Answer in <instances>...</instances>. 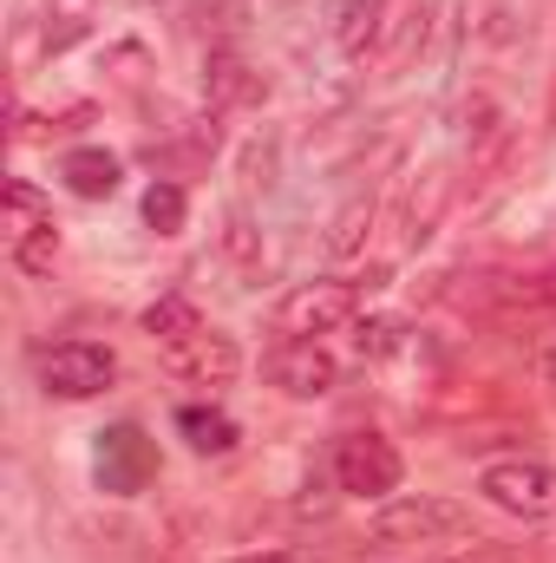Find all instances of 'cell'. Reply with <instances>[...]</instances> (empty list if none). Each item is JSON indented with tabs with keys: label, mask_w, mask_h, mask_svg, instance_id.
Listing matches in <instances>:
<instances>
[{
	"label": "cell",
	"mask_w": 556,
	"mask_h": 563,
	"mask_svg": "<svg viewBox=\"0 0 556 563\" xmlns=\"http://www.w3.org/2000/svg\"><path fill=\"white\" fill-rule=\"evenodd\" d=\"M138 328L151 334V341H164V347H170V341H190V334L203 328V314H197V301H190V295H157V301L138 314Z\"/></svg>",
	"instance_id": "obj_16"
},
{
	"label": "cell",
	"mask_w": 556,
	"mask_h": 563,
	"mask_svg": "<svg viewBox=\"0 0 556 563\" xmlns=\"http://www.w3.org/2000/svg\"><path fill=\"white\" fill-rule=\"evenodd\" d=\"M269 92V79L236 53V46H216L210 59H203V99L210 106H256Z\"/></svg>",
	"instance_id": "obj_10"
},
{
	"label": "cell",
	"mask_w": 556,
	"mask_h": 563,
	"mask_svg": "<svg viewBox=\"0 0 556 563\" xmlns=\"http://www.w3.org/2000/svg\"><path fill=\"white\" fill-rule=\"evenodd\" d=\"M367 230H374V197H354L341 217H334V230H327V256H360L367 250Z\"/></svg>",
	"instance_id": "obj_18"
},
{
	"label": "cell",
	"mask_w": 556,
	"mask_h": 563,
	"mask_svg": "<svg viewBox=\"0 0 556 563\" xmlns=\"http://www.w3.org/2000/svg\"><path fill=\"white\" fill-rule=\"evenodd\" d=\"M119 380V361H112V347H99V341H53L46 354H40V387L53 394V400H92V394H105Z\"/></svg>",
	"instance_id": "obj_4"
},
{
	"label": "cell",
	"mask_w": 556,
	"mask_h": 563,
	"mask_svg": "<svg viewBox=\"0 0 556 563\" xmlns=\"http://www.w3.org/2000/svg\"><path fill=\"white\" fill-rule=\"evenodd\" d=\"M177 432H184V445H190V452H203V459L236 452V420H230V413H216V407H177Z\"/></svg>",
	"instance_id": "obj_14"
},
{
	"label": "cell",
	"mask_w": 556,
	"mask_h": 563,
	"mask_svg": "<svg viewBox=\"0 0 556 563\" xmlns=\"http://www.w3.org/2000/svg\"><path fill=\"white\" fill-rule=\"evenodd\" d=\"M164 367H170L177 380H190V387H230V380L243 374V347H236V334H223V328H197L190 341H170V347H164Z\"/></svg>",
	"instance_id": "obj_6"
},
{
	"label": "cell",
	"mask_w": 556,
	"mask_h": 563,
	"mask_svg": "<svg viewBox=\"0 0 556 563\" xmlns=\"http://www.w3.org/2000/svg\"><path fill=\"white\" fill-rule=\"evenodd\" d=\"M0 210H7V217H0V230H7V250H13V243H26V236H40V230L53 223V203H46V197H40L26 177H13V184H7V203H0Z\"/></svg>",
	"instance_id": "obj_15"
},
{
	"label": "cell",
	"mask_w": 556,
	"mask_h": 563,
	"mask_svg": "<svg viewBox=\"0 0 556 563\" xmlns=\"http://www.w3.org/2000/svg\"><path fill=\"white\" fill-rule=\"evenodd\" d=\"M445 197H452V177H445V170H425V177H419V190L407 197V217H400V230H407V243H413V250L432 236V223H438Z\"/></svg>",
	"instance_id": "obj_17"
},
{
	"label": "cell",
	"mask_w": 556,
	"mask_h": 563,
	"mask_svg": "<svg viewBox=\"0 0 556 563\" xmlns=\"http://www.w3.org/2000/svg\"><path fill=\"white\" fill-rule=\"evenodd\" d=\"M425 33H432V7H425V0H413V7L387 26V40H380V53H374V59H380L387 73H407L419 53H425Z\"/></svg>",
	"instance_id": "obj_12"
},
{
	"label": "cell",
	"mask_w": 556,
	"mask_h": 563,
	"mask_svg": "<svg viewBox=\"0 0 556 563\" xmlns=\"http://www.w3.org/2000/svg\"><path fill=\"white\" fill-rule=\"evenodd\" d=\"M465 525H471V511L452 498H432V492H400L374 511L380 544H438V538H458Z\"/></svg>",
	"instance_id": "obj_3"
},
{
	"label": "cell",
	"mask_w": 556,
	"mask_h": 563,
	"mask_svg": "<svg viewBox=\"0 0 556 563\" xmlns=\"http://www.w3.org/2000/svg\"><path fill=\"white\" fill-rule=\"evenodd\" d=\"M105 445H99V478L112 485V492H138L144 478H151V445H144L138 426H112V432H99Z\"/></svg>",
	"instance_id": "obj_11"
},
{
	"label": "cell",
	"mask_w": 556,
	"mask_h": 563,
	"mask_svg": "<svg viewBox=\"0 0 556 563\" xmlns=\"http://www.w3.org/2000/svg\"><path fill=\"white\" fill-rule=\"evenodd\" d=\"M537 380H544V394L556 400V328L537 341Z\"/></svg>",
	"instance_id": "obj_23"
},
{
	"label": "cell",
	"mask_w": 556,
	"mask_h": 563,
	"mask_svg": "<svg viewBox=\"0 0 556 563\" xmlns=\"http://www.w3.org/2000/svg\"><path fill=\"white\" fill-rule=\"evenodd\" d=\"M478 492L511 511V518H556V472L537 459H504V465H485Z\"/></svg>",
	"instance_id": "obj_5"
},
{
	"label": "cell",
	"mask_w": 556,
	"mask_h": 563,
	"mask_svg": "<svg viewBox=\"0 0 556 563\" xmlns=\"http://www.w3.org/2000/svg\"><path fill=\"white\" fill-rule=\"evenodd\" d=\"M360 314V282L321 276V282H294L276 301V334L281 341H321L334 328H347Z\"/></svg>",
	"instance_id": "obj_1"
},
{
	"label": "cell",
	"mask_w": 556,
	"mask_h": 563,
	"mask_svg": "<svg viewBox=\"0 0 556 563\" xmlns=\"http://www.w3.org/2000/svg\"><path fill=\"white\" fill-rule=\"evenodd\" d=\"M7 256H13V269H20V276H46V269H53V256H59V223H46L40 236L13 243Z\"/></svg>",
	"instance_id": "obj_20"
},
{
	"label": "cell",
	"mask_w": 556,
	"mask_h": 563,
	"mask_svg": "<svg viewBox=\"0 0 556 563\" xmlns=\"http://www.w3.org/2000/svg\"><path fill=\"white\" fill-rule=\"evenodd\" d=\"M452 563H518V551L511 544H471V551H458Z\"/></svg>",
	"instance_id": "obj_24"
},
{
	"label": "cell",
	"mask_w": 556,
	"mask_h": 563,
	"mask_svg": "<svg viewBox=\"0 0 556 563\" xmlns=\"http://www.w3.org/2000/svg\"><path fill=\"white\" fill-rule=\"evenodd\" d=\"M223 250H230L236 263H249V256H256V230H249V217H243V210H230V223H223Z\"/></svg>",
	"instance_id": "obj_22"
},
{
	"label": "cell",
	"mask_w": 556,
	"mask_h": 563,
	"mask_svg": "<svg viewBox=\"0 0 556 563\" xmlns=\"http://www.w3.org/2000/svg\"><path fill=\"white\" fill-rule=\"evenodd\" d=\"M471 308L491 321H524V314H551L556 308V276H478Z\"/></svg>",
	"instance_id": "obj_8"
},
{
	"label": "cell",
	"mask_w": 556,
	"mask_h": 563,
	"mask_svg": "<svg viewBox=\"0 0 556 563\" xmlns=\"http://www.w3.org/2000/svg\"><path fill=\"white\" fill-rule=\"evenodd\" d=\"M387 13H393V0H341L334 7V26H327L334 33V53L341 59H374L380 40H387V26H393Z\"/></svg>",
	"instance_id": "obj_9"
},
{
	"label": "cell",
	"mask_w": 556,
	"mask_h": 563,
	"mask_svg": "<svg viewBox=\"0 0 556 563\" xmlns=\"http://www.w3.org/2000/svg\"><path fill=\"white\" fill-rule=\"evenodd\" d=\"M230 563H301L294 551H243V558H230Z\"/></svg>",
	"instance_id": "obj_25"
},
{
	"label": "cell",
	"mask_w": 556,
	"mask_h": 563,
	"mask_svg": "<svg viewBox=\"0 0 556 563\" xmlns=\"http://www.w3.org/2000/svg\"><path fill=\"white\" fill-rule=\"evenodd\" d=\"M184 210H190V203H184V184L157 177V184L144 190V223H151L157 236H177V230H184Z\"/></svg>",
	"instance_id": "obj_19"
},
{
	"label": "cell",
	"mask_w": 556,
	"mask_h": 563,
	"mask_svg": "<svg viewBox=\"0 0 556 563\" xmlns=\"http://www.w3.org/2000/svg\"><path fill=\"white\" fill-rule=\"evenodd\" d=\"M269 380L288 400H327L334 380H341V361L321 341H281L276 354H269Z\"/></svg>",
	"instance_id": "obj_7"
},
{
	"label": "cell",
	"mask_w": 556,
	"mask_h": 563,
	"mask_svg": "<svg viewBox=\"0 0 556 563\" xmlns=\"http://www.w3.org/2000/svg\"><path fill=\"white\" fill-rule=\"evenodd\" d=\"M400 478H407V459H400L393 439H380V432H347V439L334 445V485H341V498H393Z\"/></svg>",
	"instance_id": "obj_2"
},
{
	"label": "cell",
	"mask_w": 556,
	"mask_h": 563,
	"mask_svg": "<svg viewBox=\"0 0 556 563\" xmlns=\"http://www.w3.org/2000/svg\"><path fill=\"white\" fill-rule=\"evenodd\" d=\"M59 177H66L73 197H112V190H119V157L99 151V144H86V151H66Z\"/></svg>",
	"instance_id": "obj_13"
},
{
	"label": "cell",
	"mask_w": 556,
	"mask_h": 563,
	"mask_svg": "<svg viewBox=\"0 0 556 563\" xmlns=\"http://www.w3.org/2000/svg\"><path fill=\"white\" fill-rule=\"evenodd\" d=\"M354 347H360V361H387L400 347V321H360L354 328Z\"/></svg>",
	"instance_id": "obj_21"
}]
</instances>
